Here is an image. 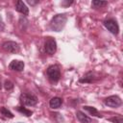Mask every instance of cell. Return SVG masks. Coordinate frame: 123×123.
<instances>
[{"label": "cell", "instance_id": "cell-1", "mask_svg": "<svg viewBox=\"0 0 123 123\" xmlns=\"http://www.w3.org/2000/svg\"><path fill=\"white\" fill-rule=\"evenodd\" d=\"M66 21H67L66 15L64 13H59V14H56L51 19L49 23V27L54 32H61L64 28Z\"/></svg>", "mask_w": 123, "mask_h": 123}, {"label": "cell", "instance_id": "cell-2", "mask_svg": "<svg viewBox=\"0 0 123 123\" xmlns=\"http://www.w3.org/2000/svg\"><path fill=\"white\" fill-rule=\"evenodd\" d=\"M19 100L23 106H27V107H34L37 103V96L32 93H28V92H22L20 94Z\"/></svg>", "mask_w": 123, "mask_h": 123}, {"label": "cell", "instance_id": "cell-3", "mask_svg": "<svg viewBox=\"0 0 123 123\" xmlns=\"http://www.w3.org/2000/svg\"><path fill=\"white\" fill-rule=\"evenodd\" d=\"M47 76L50 82L52 83H57L61 79V70L60 67L56 64L50 65L47 68Z\"/></svg>", "mask_w": 123, "mask_h": 123}, {"label": "cell", "instance_id": "cell-4", "mask_svg": "<svg viewBox=\"0 0 123 123\" xmlns=\"http://www.w3.org/2000/svg\"><path fill=\"white\" fill-rule=\"evenodd\" d=\"M2 48L6 52H9V53H12V54H17L20 51V47H19L18 43H16L15 41H12V40L5 41L2 44Z\"/></svg>", "mask_w": 123, "mask_h": 123}, {"label": "cell", "instance_id": "cell-5", "mask_svg": "<svg viewBox=\"0 0 123 123\" xmlns=\"http://www.w3.org/2000/svg\"><path fill=\"white\" fill-rule=\"evenodd\" d=\"M104 103L108 107H111V108H118V107H120L122 105V100L117 95H111V96L107 97L104 100Z\"/></svg>", "mask_w": 123, "mask_h": 123}, {"label": "cell", "instance_id": "cell-6", "mask_svg": "<svg viewBox=\"0 0 123 123\" xmlns=\"http://www.w3.org/2000/svg\"><path fill=\"white\" fill-rule=\"evenodd\" d=\"M45 52L49 55H53L57 51V42L53 37H47L44 42Z\"/></svg>", "mask_w": 123, "mask_h": 123}, {"label": "cell", "instance_id": "cell-7", "mask_svg": "<svg viewBox=\"0 0 123 123\" xmlns=\"http://www.w3.org/2000/svg\"><path fill=\"white\" fill-rule=\"evenodd\" d=\"M104 25L108 29V31H110L111 34L118 35V33H119V26H118V24H117V22L115 20L108 19V20L104 21Z\"/></svg>", "mask_w": 123, "mask_h": 123}, {"label": "cell", "instance_id": "cell-8", "mask_svg": "<svg viewBox=\"0 0 123 123\" xmlns=\"http://www.w3.org/2000/svg\"><path fill=\"white\" fill-rule=\"evenodd\" d=\"M9 68L14 71H22L24 69V62L22 61H18V60H13L10 62L9 64Z\"/></svg>", "mask_w": 123, "mask_h": 123}, {"label": "cell", "instance_id": "cell-9", "mask_svg": "<svg viewBox=\"0 0 123 123\" xmlns=\"http://www.w3.org/2000/svg\"><path fill=\"white\" fill-rule=\"evenodd\" d=\"M15 10L18 12L22 13L23 15H28L29 14V9H28V7L26 6V4L23 1H20V0L16 1V3H15Z\"/></svg>", "mask_w": 123, "mask_h": 123}, {"label": "cell", "instance_id": "cell-10", "mask_svg": "<svg viewBox=\"0 0 123 123\" xmlns=\"http://www.w3.org/2000/svg\"><path fill=\"white\" fill-rule=\"evenodd\" d=\"M76 117H77V119H78L81 123H91V121H92V119H91L90 117H88L86 113H84V112L81 111H77V112H76Z\"/></svg>", "mask_w": 123, "mask_h": 123}, {"label": "cell", "instance_id": "cell-11", "mask_svg": "<svg viewBox=\"0 0 123 123\" xmlns=\"http://www.w3.org/2000/svg\"><path fill=\"white\" fill-rule=\"evenodd\" d=\"M62 104V99L60 97H53L50 102H49V106L51 109H59Z\"/></svg>", "mask_w": 123, "mask_h": 123}, {"label": "cell", "instance_id": "cell-12", "mask_svg": "<svg viewBox=\"0 0 123 123\" xmlns=\"http://www.w3.org/2000/svg\"><path fill=\"white\" fill-rule=\"evenodd\" d=\"M84 110L85 111H86L89 114H91V115H94V116H97V117H102V115H101V113L97 111V109L96 108H94V107H90V106H84Z\"/></svg>", "mask_w": 123, "mask_h": 123}, {"label": "cell", "instance_id": "cell-13", "mask_svg": "<svg viewBox=\"0 0 123 123\" xmlns=\"http://www.w3.org/2000/svg\"><path fill=\"white\" fill-rule=\"evenodd\" d=\"M94 81V74L92 73V72H87L85 76H84V78L83 79H80L79 80V82L80 83H88V84H90V83H92Z\"/></svg>", "mask_w": 123, "mask_h": 123}, {"label": "cell", "instance_id": "cell-14", "mask_svg": "<svg viewBox=\"0 0 123 123\" xmlns=\"http://www.w3.org/2000/svg\"><path fill=\"white\" fill-rule=\"evenodd\" d=\"M16 110H17L20 113H22L23 115H25V116H27V117H29V116H31V115L33 114V111H32L27 110V109L24 108V107H17Z\"/></svg>", "mask_w": 123, "mask_h": 123}, {"label": "cell", "instance_id": "cell-15", "mask_svg": "<svg viewBox=\"0 0 123 123\" xmlns=\"http://www.w3.org/2000/svg\"><path fill=\"white\" fill-rule=\"evenodd\" d=\"M0 112H1L4 116H6V117H8V118H12V117H13V114H12L7 108H5V107L0 108Z\"/></svg>", "mask_w": 123, "mask_h": 123}, {"label": "cell", "instance_id": "cell-16", "mask_svg": "<svg viewBox=\"0 0 123 123\" xmlns=\"http://www.w3.org/2000/svg\"><path fill=\"white\" fill-rule=\"evenodd\" d=\"M91 5H92L94 8H102V7L106 6V5H108V2H106V1H98V0H94V1H92Z\"/></svg>", "mask_w": 123, "mask_h": 123}, {"label": "cell", "instance_id": "cell-17", "mask_svg": "<svg viewBox=\"0 0 123 123\" xmlns=\"http://www.w3.org/2000/svg\"><path fill=\"white\" fill-rule=\"evenodd\" d=\"M13 83L12 82V81H10V80H6L5 81V83H4V87H5V89L7 90V91H12V89H13Z\"/></svg>", "mask_w": 123, "mask_h": 123}, {"label": "cell", "instance_id": "cell-18", "mask_svg": "<svg viewBox=\"0 0 123 123\" xmlns=\"http://www.w3.org/2000/svg\"><path fill=\"white\" fill-rule=\"evenodd\" d=\"M109 120L111 122H112V123H123V116L120 115V114L119 115H115V116L110 118Z\"/></svg>", "mask_w": 123, "mask_h": 123}, {"label": "cell", "instance_id": "cell-19", "mask_svg": "<svg viewBox=\"0 0 123 123\" xmlns=\"http://www.w3.org/2000/svg\"><path fill=\"white\" fill-rule=\"evenodd\" d=\"M4 30H5V24H4V22H3L2 17L0 16V32H3Z\"/></svg>", "mask_w": 123, "mask_h": 123}, {"label": "cell", "instance_id": "cell-20", "mask_svg": "<svg viewBox=\"0 0 123 123\" xmlns=\"http://www.w3.org/2000/svg\"><path fill=\"white\" fill-rule=\"evenodd\" d=\"M72 3H73V1H64V2H62V5H63V6H70Z\"/></svg>", "mask_w": 123, "mask_h": 123}, {"label": "cell", "instance_id": "cell-21", "mask_svg": "<svg viewBox=\"0 0 123 123\" xmlns=\"http://www.w3.org/2000/svg\"><path fill=\"white\" fill-rule=\"evenodd\" d=\"M29 4H31V5H35V4H37V3H38V1H36V2H34V1H30V0H28L27 1Z\"/></svg>", "mask_w": 123, "mask_h": 123}, {"label": "cell", "instance_id": "cell-22", "mask_svg": "<svg viewBox=\"0 0 123 123\" xmlns=\"http://www.w3.org/2000/svg\"><path fill=\"white\" fill-rule=\"evenodd\" d=\"M1 87H2V83H1V76H0V89H1Z\"/></svg>", "mask_w": 123, "mask_h": 123}]
</instances>
